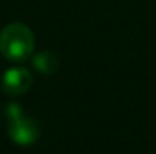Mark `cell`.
<instances>
[{"instance_id": "1", "label": "cell", "mask_w": 156, "mask_h": 154, "mask_svg": "<svg viewBox=\"0 0 156 154\" xmlns=\"http://www.w3.org/2000/svg\"><path fill=\"white\" fill-rule=\"evenodd\" d=\"M35 50V36L23 23H10L0 32V53L10 61L28 60Z\"/></svg>"}, {"instance_id": "3", "label": "cell", "mask_w": 156, "mask_h": 154, "mask_svg": "<svg viewBox=\"0 0 156 154\" xmlns=\"http://www.w3.org/2000/svg\"><path fill=\"white\" fill-rule=\"evenodd\" d=\"M32 75L27 68H9L5 73L2 75V90L5 91L10 96H18V94H23L30 90L32 86Z\"/></svg>"}, {"instance_id": "2", "label": "cell", "mask_w": 156, "mask_h": 154, "mask_svg": "<svg viewBox=\"0 0 156 154\" xmlns=\"http://www.w3.org/2000/svg\"><path fill=\"white\" fill-rule=\"evenodd\" d=\"M5 119L9 128V136L18 146H30L38 139V124L30 116L25 115L18 103H9L5 106Z\"/></svg>"}, {"instance_id": "4", "label": "cell", "mask_w": 156, "mask_h": 154, "mask_svg": "<svg viewBox=\"0 0 156 154\" xmlns=\"http://www.w3.org/2000/svg\"><path fill=\"white\" fill-rule=\"evenodd\" d=\"M32 63H33V68L38 73H42V75H53L58 70V67H60L58 56L55 53H51V51H47V50L38 51V53L33 55Z\"/></svg>"}]
</instances>
